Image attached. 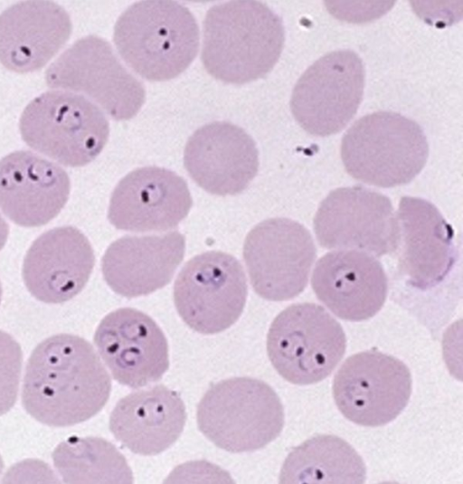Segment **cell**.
Returning <instances> with one entry per match:
<instances>
[{"instance_id": "obj_1", "label": "cell", "mask_w": 463, "mask_h": 484, "mask_svg": "<svg viewBox=\"0 0 463 484\" xmlns=\"http://www.w3.org/2000/svg\"><path fill=\"white\" fill-rule=\"evenodd\" d=\"M111 391L110 377L84 338L58 334L42 341L25 367L22 402L25 411L48 426L67 427L96 415Z\"/></svg>"}, {"instance_id": "obj_2", "label": "cell", "mask_w": 463, "mask_h": 484, "mask_svg": "<svg viewBox=\"0 0 463 484\" xmlns=\"http://www.w3.org/2000/svg\"><path fill=\"white\" fill-rule=\"evenodd\" d=\"M281 18L259 1H230L211 7L203 23L202 62L207 72L231 84L264 77L283 50Z\"/></svg>"}, {"instance_id": "obj_3", "label": "cell", "mask_w": 463, "mask_h": 484, "mask_svg": "<svg viewBox=\"0 0 463 484\" xmlns=\"http://www.w3.org/2000/svg\"><path fill=\"white\" fill-rule=\"evenodd\" d=\"M199 27L194 14L175 1H140L117 20L113 40L125 62L150 81L180 75L199 50Z\"/></svg>"}, {"instance_id": "obj_4", "label": "cell", "mask_w": 463, "mask_h": 484, "mask_svg": "<svg viewBox=\"0 0 463 484\" xmlns=\"http://www.w3.org/2000/svg\"><path fill=\"white\" fill-rule=\"evenodd\" d=\"M427 138L414 120L392 111L357 119L345 133L341 158L353 178L378 187L410 183L424 167Z\"/></svg>"}, {"instance_id": "obj_5", "label": "cell", "mask_w": 463, "mask_h": 484, "mask_svg": "<svg viewBox=\"0 0 463 484\" xmlns=\"http://www.w3.org/2000/svg\"><path fill=\"white\" fill-rule=\"evenodd\" d=\"M197 425L217 447L232 453L260 450L281 433L284 409L265 382L234 377L213 384L197 406Z\"/></svg>"}, {"instance_id": "obj_6", "label": "cell", "mask_w": 463, "mask_h": 484, "mask_svg": "<svg viewBox=\"0 0 463 484\" xmlns=\"http://www.w3.org/2000/svg\"><path fill=\"white\" fill-rule=\"evenodd\" d=\"M19 130L24 143L56 163L83 166L102 151L109 124L102 110L83 95L49 90L24 109Z\"/></svg>"}, {"instance_id": "obj_7", "label": "cell", "mask_w": 463, "mask_h": 484, "mask_svg": "<svg viewBox=\"0 0 463 484\" xmlns=\"http://www.w3.org/2000/svg\"><path fill=\"white\" fill-rule=\"evenodd\" d=\"M346 338L340 323L315 303L292 304L272 321L267 353L288 382L307 385L331 375L342 360Z\"/></svg>"}, {"instance_id": "obj_8", "label": "cell", "mask_w": 463, "mask_h": 484, "mask_svg": "<svg viewBox=\"0 0 463 484\" xmlns=\"http://www.w3.org/2000/svg\"><path fill=\"white\" fill-rule=\"evenodd\" d=\"M49 88L83 93L116 120L132 119L146 100L143 84L97 35L77 40L46 70Z\"/></svg>"}, {"instance_id": "obj_9", "label": "cell", "mask_w": 463, "mask_h": 484, "mask_svg": "<svg viewBox=\"0 0 463 484\" xmlns=\"http://www.w3.org/2000/svg\"><path fill=\"white\" fill-rule=\"evenodd\" d=\"M248 296L246 275L232 255L210 251L190 259L174 285V302L184 322L203 335L222 332L241 317Z\"/></svg>"}, {"instance_id": "obj_10", "label": "cell", "mask_w": 463, "mask_h": 484, "mask_svg": "<svg viewBox=\"0 0 463 484\" xmlns=\"http://www.w3.org/2000/svg\"><path fill=\"white\" fill-rule=\"evenodd\" d=\"M364 68L352 50L328 52L309 66L297 81L291 112L308 134L327 137L341 131L362 101Z\"/></svg>"}, {"instance_id": "obj_11", "label": "cell", "mask_w": 463, "mask_h": 484, "mask_svg": "<svg viewBox=\"0 0 463 484\" xmlns=\"http://www.w3.org/2000/svg\"><path fill=\"white\" fill-rule=\"evenodd\" d=\"M317 248L309 231L288 218H270L247 234L243 259L254 291L262 299L284 301L307 287Z\"/></svg>"}, {"instance_id": "obj_12", "label": "cell", "mask_w": 463, "mask_h": 484, "mask_svg": "<svg viewBox=\"0 0 463 484\" xmlns=\"http://www.w3.org/2000/svg\"><path fill=\"white\" fill-rule=\"evenodd\" d=\"M411 375L400 359L376 350L349 356L336 372L333 396L350 422L367 427L393 421L407 406Z\"/></svg>"}, {"instance_id": "obj_13", "label": "cell", "mask_w": 463, "mask_h": 484, "mask_svg": "<svg viewBox=\"0 0 463 484\" xmlns=\"http://www.w3.org/2000/svg\"><path fill=\"white\" fill-rule=\"evenodd\" d=\"M314 232L323 248L349 249L377 257L394 252L398 241L391 200L364 186L331 191L316 213Z\"/></svg>"}, {"instance_id": "obj_14", "label": "cell", "mask_w": 463, "mask_h": 484, "mask_svg": "<svg viewBox=\"0 0 463 484\" xmlns=\"http://www.w3.org/2000/svg\"><path fill=\"white\" fill-rule=\"evenodd\" d=\"M93 340L113 378L123 385L138 388L155 383L169 367L165 334L138 309L121 308L109 313Z\"/></svg>"}, {"instance_id": "obj_15", "label": "cell", "mask_w": 463, "mask_h": 484, "mask_svg": "<svg viewBox=\"0 0 463 484\" xmlns=\"http://www.w3.org/2000/svg\"><path fill=\"white\" fill-rule=\"evenodd\" d=\"M193 201L186 182L158 166L137 168L114 188L108 219L117 229L163 232L177 226L189 214Z\"/></svg>"}, {"instance_id": "obj_16", "label": "cell", "mask_w": 463, "mask_h": 484, "mask_svg": "<svg viewBox=\"0 0 463 484\" xmlns=\"http://www.w3.org/2000/svg\"><path fill=\"white\" fill-rule=\"evenodd\" d=\"M184 165L191 178L204 191L235 195L244 191L259 169V151L241 128L215 121L198 128L188 139Z\"/></svg>"}, {"instance_id": "obj_17", "label": "cell", "mask_w": 463, "mask_h": 484, "mask_svg": "<svg viewBox=\"0 0 463 484\" xmlns=\"http://www.w3.org/2000/svg\"><path fill=\"white\" fill-rule=\"evenodd\" d=\"M396 219L400 272L419 289L437 286L455 263L453 229L434 204L418 197H402Z\"/></svg>"}, {"instance_id": "obj_18", "label": "cell", "mask_w": 463, "mask_h": 484, "mask_svg": "<svg viewBox=\"0 0 463 484\" xmlns=\"http://www.w3.org/2000/svg\"><path fill=\"white\" fill-rule=\"evenodd\" d=\"M70 190L67 172L32 151L17 150L0 159V209L19 226L48 223L65 206Z\"/></svg>"}, {"instance_id": "obj_19", "label": "cell", "mask_w": 463, "mask_h": 484, "mask_svg": "<svg viewBox=\"0 0 463 484\" xmlns=\"http://www.w3.org/2000/svg\"><path fill=\"white\" fill-rule=\"evenodd\" d=\"M95 264L88 238L73 226L48 230L29 247L22 275L28 291L38 300L59 304L78 295Z\"/></svg>"}, {"instance_id": "obj_20", "label": "cell", "mask_w": 463, "mask_h": 484, "mask_svg": "<svg viewBox=\"0 0 463 484\" xmlns=\"http://www.w3.org/2000/svg\"><path fill=\"white\" fill-rule=\"evenodd\" d=\"M317 298L336 317L366 320L383 306L388 280L379 261L359 251H336L323 255L311 279Z\"/></svg>"}, {"instance_id": "obj_21", "label": "cell", "mask_w": 463, "mask_h": 484, "mask_svg": "<svg viewBox=\"0 0 463 484\" xmlns=\"http://www.w3.org/2000/svg\"><path fill=\"white\" fill-rule=\"evenodd\" d=\"M72 31L69 14L52 1H22L0 14V62L17 73L43 68Z\"/></svg>"}, {"instance_id": "obj_22", "label": "cell", "mask_w": 463, "mask_h": 484, "mask_svg": "<svg viewBox=\"0 0 463 484\" xmlns=\"http://www.w3.org/2000/svg\"><path fill=\"white\" fill-rule=\"evenodd\" d=\"M185 238L178 231L160 235L123 236L101 260L104 280L126 298L148 295L166 286L182 262Z\"/></svg>"}, {"instance_id": "obj_23", "label": "cell", "mask_w": 463, "mask_h": 484, "mask_svg": "<svg viewBox=\"0 0 463 484\" xmlns=\"http://www.w3.org/2000/svg\"><path fill=\"white\" fill-rule=\"evenodd\" d=\"M185 421V406L178 393L157 384L121 398L110 413L109 430L132 452L152 456L177 441Z\"/></svg>"}, {"instance_id": "obj_24", "label": "cell", "mask_w": 463, "mask_h": 484, "mask_svg": "<svg viewBox=\"0 0 463 484\" xmlns=\"http://www.w3.org/2000/svg\"><path fill=\"white\" fill-rule=\"evenodd\" d=\"M366 479L362 457L335 435H317L294 448L286 458L279 483L361 484Z\"/></svg>"}, {"instance_id": "obj_25", "label": "cell", "mask_w": 463, "mask_h": 484, "mask_svg": "<svg viewBox=\"0 0 463 484\" xmlns=\"http://www.w3.org/2000/svg\"><path fill=\"white\" fill-rule=\"evenodd\" d=\"M65 483H132L125 457L109 441L98 437H70L52 452Z\"/></svg>"}, {"instance_id": "obj_26", "label": "cell", "mask_w": 463, "mask_h": 484, "mask_svg": "<svg viewBox=\"0 0 463 484\" xmlns=\"http://www.w3.org/2000/svg\"><path fill=\"white\" fill-rule=\"evenodd\" d=\"M22 363L20 345L11 335L0 330V416L16 402Z\"/></svg>"}, {"instance_id": "obj_27", "label": "cell", "mask_w": 463, "mask_h": 484, "mask_svg": "<svg viewBox=\"0 0 463 484\" xmlns=\"http://www.w3.org/2000/svg\"><path fill=\"white\" fill-rule=\"evenodd\" d=\"M5 483H57L59 479L50 467L38 460H26L9 469L3 478Z\"/></svg>"}, {"instance_id": "obj_28", "label": "cell", "mask_w": 463, "mask_h": 484, "mask_svg": "<svg viewBox=\"0 0 463 484\" xmlns=\"http://www.w3.org/2000/svg\"><path fill=\"white\" fill-rule=\"evenodd\" d=\"M9 234V227L2 214H0V251L5 245Z\"/></svg>"}, {"instance_id": "obj_29", "label": "cell", "mask_w": 463, "mask_h": 484, "mask_svg": "<svg viewBox=\"0 0 463 484\" xmlns=\"http://www.w3.org/2000/svg\"><path fill=\"white\" fill-rule=\"evenodd\" d=\"M3 470H4V461H3L2 457L0 455V475L3 472Z\"/></svg>"}, {"instance_id": "obj_30", "label": "cell", "mask_w": 463, "mask_h": 484, "mask_svg": "<svg viewBox=\"0 0 463 484\" xmlns=\"http://www.w3.org/2000/svg\"><path fill=\"white\" fill-rule=\"evenodd\" d=\"M2 286H1V282H0V303H1V299H2Z\"/></svg>"}]
</instances>
